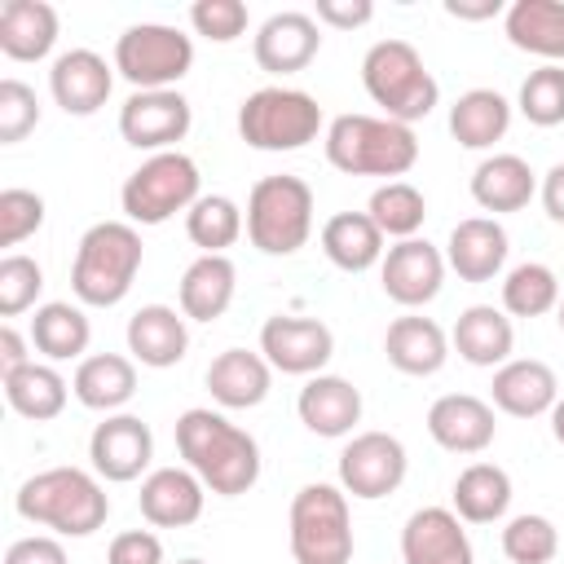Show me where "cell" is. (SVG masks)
Wrapping results in <instances>:
<instances>
[{"mask_svg":"<svg viewBox=\"0 0 564 564\" xmlns=\"http://www.w3.org/2000/svg\"><path fill=\"white\" fill-rule=\"evenodd\" d=\"M176 449L185 467L220 498H238L260 480V445L220 410L194 405L176 419Z\"/></svg>","mask_w":564,"mask_h":564,"instance_id":"cell-1","label":"cell"},{"mask_svg":"<svg viewBox=\"0 0 564 564\" xmlns=\"http://www.w3.org/2000/svg\"><path fill=\"white\" fill-rule=\"evenodd\" d=\"M18 516L40 524V529H53L62 538H88V533H97L106 524L110 498H106L97 471L48 467V471H35L31 480H22Z\"/></svg>","mask_w":564,"mask_h":564,"instance_id":"cell-2","label":"cell"},{"mask_svg":"<svg viewBox=\"0 0 564 564\" xmlns=\"http://www.w3.org/2000/svg\"><path fill=\"white\" fill-rule=\"evenodd\" d=\"M141 273V234L132 220H97L75 251L70 291L88 308H115Z\"/></svg>","mask_w":564,"mask_h":564,"instance_id":"cell-3","label":"cell"},{"mask_svg":"<svg viewBox=\"0 0 564 564\" xmlns=\"http://www.w3.org/2000/svg\"><path fill=\"white\" fill-rule=\"evenodd\" d=\"M326 159L348 176H405L419 163V137L383 115H339L326 123Z\"/></svg>","mask_w":564,"mask_h":564,"instance_id":"cell-4","label":"cell"},{"mask_svg":"<svg viewBox=\"0 0 564 564\" xmlns=\"http://www.w3.org/2000/svg\"><path fill=\"white\" fill-rule=\"evenodd\" d=\"M361 84L375 106H383V119L392 123H419L436 110L441 84L423 66L419 48L410 40H379L361 57Z\"/></svg>","mask_w":564,"mask_h":564,"instance_id":"cell-5","label":"cell"},{"mask_svg":"<svg viewBox=\"0 0 564 564\" xmlns=\"http://www.w3.org/2000/svg\"><path fill=\"white\" fill-rule=\"evenodd\" d=\"M313 234V189L304 176H260L247 194V238L264 256H295Z\"/></svg>","mask_w":564,"mask_h":564,"instance_id":"cell-6","label":"cell"},{"mask_svg":"<svg viewBox=\"0 0 564 564\" xmlns=\"http://www.w3.org/2000/svg\"><path fill=\"white\" fill-rule=\"evenodd\" d=\"M317 132H322V106L304 88L269 84L238 106V137L251 150H269V154L304 150L308 141H317Z\"/></svg>","mask_w":564,"mask_h":564,"instance_id":"cell-7","label":"cell"},{"mask_svg":"<svg viewBox=\"0 0 564 564\" xmlns=\"http://www.w3.org/2000/svg\"><path fill=\"white\" fill-rule=\"evenodd\" d=\"M291 555L295 564H348L352 560V516H348V494L339 485H304L291 498V520H286Z\"/></svg>","mask_w":564,"mask_h":564,"instance_id":"cell-8","label":"cell"},{"mask_svg":"<svg viewBox=\"0 0 564 564\" xmlns=\"http://www.w3.org/2000/svg\"><path fill=\"white\" fill-rule=\"evenodd\" d=\"M198 185H203L198 163L181 150H163V154H150L137 172H128L119 203H123V216L132 225H163L203 198Z\"/></svg>","mask_w":564,"mask_h":564,"instance_id":"cell-9","label":"cell"},{"mask_svg":"<svg viewBox=\"0 0 564 564\" xmlns=\"http://www.w3.org/2000/svg\"><path fill=\"white\" fill-rule=\"evenodd\" d=\"M194 66V40L167 22H137L115 40V70L137 93L172 88Z\"/></svg>","mask_w":564,"mask_h":564,"instance_id":"cell-10","label":"cell"},{"mask_svg":"<svg viewBox=\"0 0 564 564\" xmlns=\"http://www.w3.org/2000/svg\"><path fill=\"white\" fill-rule=\"evenodd\" d=\"M405 467V445L392 432H357L339 454V489L361 502H375L401 489Z\"/></svg>","mask_w":564,"mask_h":564,"instance_id":"cell-11","label":"cell"},{"mask_svg":"<svg viewBox=\"0 0 564 564\" xmlns=\"http://www.w3.org/2000/svg\"><path fill=\"white\" fill-rule=\"evenodd\" d=\"M189 123H194V110H189V101L176 88L132 93L119 106V137L132 150H150V154L176 150V141H185Z\"/></svg>","mask_w":564,"mask_h":564,"instance_id":"cell-12","label":"cell"},{"mask_svg":"<svg viewBox=\"0 0 564 564\" xmlns=\"http://www.w3.org/2000/svg\"><path fill=\"white\" fill-rule=\"evenodd\" d=\"M260 352L273 370L282 375H322V366L335 357V335L326 322L317 317H291V313H273L260 326Z\"/></svg>","mask_w":564,"mask_h":564,"instance_id":"cell-13","label":"cell"},{"mask_svg":"<svg viewBox=\"0 0 564 564\" xmlns=\"http://www.w3.org/2000/svg\"><path fill=\"white\" fill-rule=\"evenodd\" d=\"M445 256L427 242V238H405L392 242L379 260V278H383V295L401 308H423L441 295L445 286Z\"/></svg>","mask_w":564,"mask_h":564,"instance_id":"cell-14","label":"cell"},{"mask_svg":"<svg viewBox=\"0 0 564 564\" xmlns=\"http://www.w3.org/2000/svg\"><path fill=\"white\" fill-rule=\"evenodd\" d=\"M88 458H93V471L101 480L128 485L150 467L154 432L137 414H106V423H97L93 436H88Z\"/></svg>","mask_w":564,"mask_h":564,"instance_id":"cell-15","label":"cell"},{"mask_svg":"<svg viewBox=\"0 0 564 564\" xmlns=\"http://www.w3.org/2000/svg\"><path fill=\"white\" fill-rule=\"evenodd\" d=\"M322 48V26L313 13H300V9H282L273 18L260 22L256 40H251V53H256V66L269 70V75H295L304 70Z\"/></svg>","mask_w":564,"mask_h":564,"instance_id":"cell-16","label":"cell"},{"mask_svg":"<svg viewBox=\"0 0 564 564\" xmlns=\"http://www.w3.org/2000/svg\"><path fill=\"white\" fill-rule=\"evenodd\" d=\"M405 564H476L471 538L454 507H419L401 529Z\"/></svg>","mask_w":564,"mask_h":564,"instance_id":"cell-17","label":"cell"},{"mask_svg":"<svg viewBox=\"0 0 564 564\" xmlns=\"http://www.w3.org/2000/svg\"><path fill=\"white\" fill-rule=\"evenodd\" d=\"M115 88V66H106L101 53L93 48H66L53 70H48V93L66 115H97L110 101Z\"/></svg>","mask_w":564,"mask_h":564,"instance_id":"cell-18","label":"cell"},{"mask_svg":"<svg viewBox=\"0 0 564 564\" xmlns=\"http://www.w3.org/2000/svg\"><path fill=\"white\" fill-rule=\"evenodd\" d=\"M494 405L471 392H445L427 410V436L449 454H480L494 445Z\"/></svg>","mask_w":564,"mask_h":564,"instance_id":"cell-19","label":"cell"},{"mask_svg":"<svg viewBox=\"0 0 564 564\" xmlns=\"http://www.w3.org/2000/svg\"><path fill=\"white\" fill-rule=\"evenodd\" d=\"M203 502H207V485L189 467H154L137 494V507L154 529L194 524L203 516Z\"/></svg>","mask_w":564,"mask_h":564,"instance_id":"cell-20","label":"cell"},{"mask_svg":"<svg viewBox=\"0 0 564 564\" xmlns=\"http://www.w3.org/2000/svg\"><path fill=\"white\" fill-rule=\"evenodd\" d=\"M507 229L494 216H467L449 229L445 242V264L463 278V282H489L502 273L507 264Z\"/></svg>","mask_w":564,"mask_h":564,"instance_id":"cell-21","label":"cell"},{"mask_svg":"<svg viewBox=\"0 0 564 564\" xmlns=\"http://www.w3.org/2000/svg\"><path fill=\"white\" fill-rule=\"evenodd\" d=\"M295 414L313 436L335 441L361 423V392L344 375H313L295 397Z\"/></svg>","mask_w":564,"mask_h":564,"instance_id":"cell-22","label":"cell"},{"mask_svg":"<svg viewBox=\"0 0 564 564\" xmlns=\"http://www.w3.org/2000/svg\"><path fill=\"white\" fill-rule=\"evenodd\" d=\"M560 401V379L546 361L533 357H511L494 370V405L511 419H538L551 414V405Z\"/></svg>","mask_w":564,"mask_h":564,"instance_id":"cell-23","label":"cell"},{"mask_svg":"<svg viewBox=\"0 0 564 564\" xmlns=\"http://www.w3.org/2000/svg\"><path fill=\"white\" fill-rule=\"evenodd\" d=\"M189 317L176 313L172 304H141L128 317V352L150 366V370H167L185 357L189 348Z\"/></svg>","mask_w":564,"mask_h":564,"instance_id":"cell-24","label":"cell"},{"mask_svg":"<svg viewBox=\"0 0 564 564\" xmlns=\"http://www.w3.org/2000/svg\"><path fill=\"white\" fill-rule=\"evenodd\" d=\"M269 383H273V366L264 361V352L225 348L207 366V392L225 410H251V405H260L269 397Z\"/></svg>","mask_w":564,"mask_h":564,"instance_id":"cell-25","label":"cell"},{"mask_svg":"<svg viewBox=\"0 0 564 564\" xmlns=\"http://www.w3.org/2000/svg\"><path fill=\"white\" fill-rule=\"evenodd\" d=\"M57 26L48 0H9L0 9V53L9 62H44L57 44Z\"/></svg>","mask_w":564,"mask_h":564,"instance_id":"cell-26","label":"cell"},{"mask_svg":"<svg viewBox=\"0 0 564 564\" xmlns=\"http://www.w3.org/2000/svg\"><path fill=\"white\" fill-rule=\"evenodd\" d=\"M70 392H75V401L84 410L115 414L137 397V366L123 352H93V357H84L75 366Z\"/></svg>","mask_w":564,"mask_h":564,"instance_id":"cell-27","label":"cell"},{"mask_svg":"<svg viewBox=\"0 0 564 564\" xmlns=\"http://www.w3.org/2000/svg\"><path fill=\"white\" fill-rule=\"evenodd\" d=\"M383 352L388 361L401 370V375H414V379H427L445 366L449 357V335L432 322V317H419V313H405L388 326L383 335Z\"/></svg>","mask_w":564,"mask_h":564,"instance_id":"cell-28","label":"cell"},{"mask_svg":"<svg viewBox=\"0 0 564 564\" xmlns=\"http://www.w3.org/2000/svg\"><path fill=\"white\" fill-rule=\"evenodd\" d=\"M454 348H458V357H463L467 366L494 370V366L511 361L516 326H511V317H507L502 308H494V304H471V308H463L458 322H454Z\"/></svg>","mask_w":564,"mask_h":564,"instance_id":"cell-29","label":"cell"},{"mask_svg":"<svg viewBox=\"0 0 564 564\" xmlns=\"http://www.w3.org/2000/svg\"><path fill=\"white\" fill-rule=\"evenodd\" d=\"M507 40L546 66L564 62V0H516L502 18Z\"/></svg>","mask_w":564,"mask_h":564,"instance_id":"cell-30","label":"cell"},{"mask_svg":"<svg viewBox=\"0 0 564 564\" xmlns=\"http://www.w3.org/2000/svg\"><path fill=\"white\" fill-rule=\"evenodd\" d=\"M533 189H538V176L520 154H489L471 172V198H476V207H485L494 216L529 207Z\"/></svg>","mask_w":564,"mask_h":564,"instance_id":"cell-31","label":"cell"},{"mask_svg":"<svg viewBox=\"0 0 564 564\" xmlns=\"http://www.w3.org/2000/svg\"><path fill=\"white\" fill-rule=\"evenodd\" d=\"M238 291V269L229 256H198L185 273H181V313L189 322H216L225 317V308L234 304Z\"/></svg>","mask_w":564,"mask_h":564,"instance_id":"cell-32","label":"cell"},{"mask_svg":"<svg viewBox=\"0 0 564 564\" xmlns=\"http://www.w3.org/2000/svg\"><path fill=\"white\" fill-rule=\"evenodd\" d=\"M322 251L344 273H366L383 260V234L366 212H335L322 225Z\"/></svg>","mask_w":564,"mask_h":564,"instance_id":"cell-33","label":"cell"},{"mask_svg":"<svg viewBox=\"0 0 564 564\" xmlns=\"http://www.w3.org/2000/svg\"><path fill=\"white\" fill-rule=\"evenodd\" d=\"M511 128V101L494 88H467L449 106V137L463 150H489Z\"/></svg>","mask_w":564,"mask_h":564,"instance_id":"cell-34","label":"cell"},{"mask_svg":"<svg viewBox=\"0 0 564 564\" xmlns=\"http://www.w3.org/2000/svg\"><path fill=\"white\" fill-rule=\"evenodd\" d=\"M88 339H93V326H88L84 308L70 300H48L31 317V348L48 361H75V357L84 361Z\"/></svg>","mask_w":564,"mask_h":564,"instance_id":"cell-35","label":"cell"},{"mask_svg":"<svg viewBox=\"0 0 564 564\" xmlns=\"http://www.w3.org/2000/svg\"><path fill=\"white\" fill-rule=\"evenodd\" d=\"M454 516L463 524H494L511 507V476L498 463H471L454 480Z\"/></svg>","mask_w":564,"mask_h":564,"instance_id":"cell-36","label":"cell"},{"mask_svg":"<svg viewBox=\"0 0 564 564\" xmlns=\"http://www.w3.org/2000/svg\"><path fill=\"white\" fill-rule=\"evenodd\" d=\"M66 397H70V383L48 361H31V366L4 375V401H9V410L22 414V419H31V423L57 419L66 410Z\"/></svg>","mask_w":564,"mask_h":564,"instance_id":"cell-37","label":"cell"},{"mask_svg":"<svg viewBox=\"0 0 564 564\" xmlns=\"http://www.w3.org/2000/svg\"><path fill=\"white\" fill-rule=\"evenodd\" d=\"M242 229H247V216L229 194H203L185 212V234L203 256H225V247H234Z\"/></svg>","mask_w":564,"mask_h":564,"instance_id":"cell-38","label":"cell"},{"mask_svg":"<svg viewBox=\"0 0 564 564\" xmlns=\"http://www.w3.org/2000/svg\"><path fill=\"white\" fill-rule=\"evenodd\" d=\"M366 216L379 225L383 238L405 242V238H419L423 216H427V198H423L410 181H383V185L370 194Z\"/></svg>","mask_w":564,"mask_h":564,"instance_id":"cell-39","label":"cell"},{"mask_svg":"<svg viewBox=\"0 0 564 564\" xmlns=\"http://www.w3.org/2000/svg\"><path fill=\"white\" fill-rule=\"evenodd\" d=\"M560 308V278L542 260H524L502 278V313L511 317H542Z\"/></svg>","mask_w":564,"mask_h":564,"instance_id":"cell-40","label":"cell"},{"mask_svg":"<svg viewBox=\"0 0 564 564\" xmlns=\"http://www.w3.org/2000/svg\"><path fill=\"white\" fill-rule=\"evenodd\" d=\"M560 551V529L546 516H511L502 529V555L511 564H551Z\"/></svg>","mask_w":564,"mask_h":564,"instance_id":"cell-41","label":"cell"},{"mask_svg":"<svg viewBox=\"0 0 564 564\" xmlns=\"http://www.w3.org/2000/svg\"><path fill=\"white\" fill-rule=\"evenodd\" d=\"M520 115L533 128H555L564 123V66H538L524 75L520 97H516Z\"/></svg>","mask_w":564,"mask_h":564,"instance_id":"cell-42","label":"cell"},{"mask_svg":"<svg viewBox=\"0 0 564 564\" xmlns=\"http://www.w3.org/2000/svg\"><path fill=\"white\" fill-rule=\"evenodd\" d=\"M40 291H44V269L31 256L9 251L0 260V317H18V313L35 308Z\"/></svg>","mask_w":564,"mask_h":564,"instance_id":"cell-43","label":"cell"},{"mask_svg":"<svg viewBox=\"0 0 564 564\" xmlns=\"http://www.w3.org/2000/svg\"><path fill=\"white\" fill-rule=\"evenodd\" d=\"M40 123V101L35 88L22 79H0V145H18L26 132H35Z\"/></svg>","mask_w":564,"mask_h":564,"instance_id":"cell-44","label":"cell"},{"mask_svg":"<svg viewBox=\"0 0 564 564\" xmlns=\"http://www.w3.org/2000/svg\"><path fill=\"white\" fill-rule=\"evenodd\" d=\"M251 13L242 0H198L189 4V26L212 44H234L247 31Z\"/></svg>","mask_w":564,"mask_h":564,"instance_id":"cell-45","label":"cell"},{"mask_svg":"<svg viewBox=\"0 0 564 564\" xmlns=\"http://www.w3.org/2000/svg\"><path fill=\"white\" fill-rule=\"evenodd\" d=\"M44 225V198L35 189H0V247L26 242Z\"/></svg>","mask_w":564,"mask_h":564,"instance_id":"cell-46","label":"cell"},{"mask_svg":"<svg viewBox=\"0 0 564 564\" xmlns=\"http://www.w3.org/2000/svg\"><path fill=\"white\" fill-rule=\"evenodd\" d=\"M106 564H163V542L150 529H128L110 542Z\"/></svg>","mask_w":564,"mask_h":564,"instance_id":"cell-47","label":"cell"},{"mask_svg":"<svg viewBox=\"0 0 564 564\" xmlns=\"http://www.w3.org/2000/svg\"><path fill=\"white\" fill-rule=\"evenodd\" d=\"M317 26H335V31H357L375 18V4L370 0H317L313 9Z\"/></svg>","mask_w":564,"mask_h":564,"instance_id":"cell-48","label":"cell"},{"mask_svg":"<svg viewBox=\"0 0 564 564\" xmlns=\"http://www.w3.org/2000/svg\"><path fill=\"white\" fill-rule=\"evenodd\" d=\"M4 564H66V546L48 533H31V538L9 542Z\"/></svg>","mask_w":564,"mask_h":564,"instance_id":"cell-49","label":"cell"},{"mask_svg":"<svg viewBox=\"0 0 564 564\" xmlns=\"http://www.w3.org/2000/svg\"><path fill=\"white\" fill-rule=\"evenodd\" d=\"M22 366H31V352H26V339H22V330L18 326H0V375H9V370H22Z\"/></svg>","mask_w":564,"mask_h":564,"instance_id":"cell-50","label":"cell"},{"mask_svg":"<svg viewBox=\"0 0 564 564\" xmlns=\"http://www.w3.org/2000/svg\"><path fill=\"white\" fill-rule=\"evenodd\" d=\"M542 207L555 225H564V163H555L546 176H542Z\"/></svg>","mask_w":564,"mask_h":564,"instance_id":"cell-51","label":"cell"},{"mask_svg":"<svg viewBox=\"0 0 564 564\" xmlns=\"http://www.w3.org/2000/svg\"><path fill=\"white\" fill-rule=\"evenodd\" d=\"M445 13L458 22H485L502 13V0H445Z\"/></svg>","mask_w":564,"mask_h":564,"instance_id":"cell-52","label":"cell"},{"mask_svg":"<svg viewBox=\"0 0 564 564\" xmlns=\"http://www.w3.org/2000/svg\"><path fill=\"white\" fill-rule=\"evenodd\" d=\"M551 436H555V441L564 445V397H560V401L551 405Z\"/></svg>","mask_w":564,"mask_h":564,"instance_id":"cell-53","label":"cell"},{"mask_svg":"<svg viewBox=\"0 0 564 564\" xmlns=\"http://www.w3.org/2000/svg\"><path fill=\"white\" fill-rule=\"evenodd\" d=\"M555 322H560V330H564V295H560V308H555Z\"/></svg>","mask_w":564,"mask_h":564,"instance_id":"cell-54","label":"cell"},{"mask_svg":"<svg viewBox=\"0 0 564 564\" xmlns=\"http://www.w3.org/2000/svg\"><path fill=\"white\" fill-rule=\"evenodd\" d=\"M176 564H203V560H176Z\"/></svg>","mask_w":564,"mask_h":564,"instance_id":"cell-55","label":"cell"}]
</instances>
